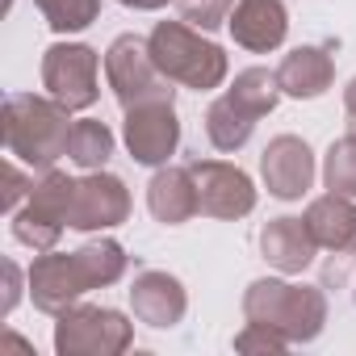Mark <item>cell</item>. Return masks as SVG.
Masks as SVG:
<instances>
[{"label":"cell","mask_w":356,"mask_h":356,"mask_svg":"<svg viewBox=\"0 0 356 356\" xmlns=\"http://www.w3.org/2000/svg\"><path fill=\"white\" fill-rule=\"evenodd\" d=\"M126 248L118 239H92L80 252H42L30 264V298L42 314H63L88 289H105L126 273Z\"/></svg>","instance_id":"obj_1"},{"label":"cell","mask_w":356,"mask_h":356,"mask_svg":"<svg viewBox=\"0 0 356 356\" xmlns=\"http://www.w3.org/2000/svg\"><path fill=\"white\" fill-rule=\"evenodd\" d=\"M67 113L72 109L59 105L55 97L9 92L5 97V109H0V126H5L9 155H17L34 172L55 168V159L67 155V138H72V126H76Z\"/></svg>","instance_id":"obj_2"},{"label":"cell","mask_w":356,"mask_h":356,"mask_svg":"<svg viewBox=\"0 0 356 356\" xmlns=\"http://www.w3.org/2000/svg\"><path fill=\"white\" fill-rule=\"evenodd\" d=\"M147 47H151V59L155 67L181 88H193V92H210L227 80L231 72V59L218 42L206 38V30H193L189 22H159L151 34H147Z\"/></svg>","instance_id":"obj_3"},{"label":"cell","mask_w":356,"mask_h":356,"mask_svg":"<svg viewBox=\"0 0 356 356\" xmlns=\"http://www.w3.org/2000/svg\"><path fill=\"white\" fill-rule=\"evenodd\" d=\"M243 314L252 323L277 327L289 343H310L327 323V293L318 285H289L277 277H260L243 293Z\"/></svg>","instance_id":"obj_4"},{"label":"cell","mask_w":356,"mask_h":356,"mask_svg":"<svg viewBox=\"0 0 356 356\" xmlns=\"http://www.w3.org/2000/svg\"><path fill=\"white\" fill-rule=\"evenodd\" d=\"M72 193H76V181H72V176L59 172V168H47L38 181H34L30 197L9 214L13 239L26 243V248H34V252H51V248L59 243L63 227H67Z\"/></svg>","instance_id":"obj_5"},{"label":"cell","mask_w":356,"mask_h":356,"mask_svg":"<svg viewBox=\"0 0 356 356\" xmlns=\"http://www.w3.org/2000/svg\"><path fill=\"white\" fill-rule=\"evenodd\" d=\"M134 343V323L113 306H67L55 323L59 356H118Z\"/></svg>","instance_id":"obj_6"},{"label":"cell","mask_w":356,"mask_h":356,"mask_svg":"<svg viewBox=\"0 0 356 356\" xmlns=\"http://www.w3.org/2000/svg\"><path fill=\"white\" fill-rule=\"evenodd\" d=\"M105 80H109V88H113L122 109H134L143 101H172L176 97L172 80L155 67L151 47L138 34H118L109 42V51H105Z\"/></svg>","instance_id":"obj_7"},{"label":"cell","mask_w":356,"mask_h":356,"mask_svg":"<svg viewBox=\"0 0 356 356\" xmlns=\"http://www.w3.org/2000/svg\"><path fill=\"white\" fill-rule=\"evenodd\" d=\"M97 51L84 42H55L42 55V88L67 109H92L101 88H97Z\"/></svg>","instance_id":"obj_8"},{"label":"cell","mask_w":356,"mask_h":356,"mask_svg":"<svg viewBox=\"0 0 356 356\" xmlns=\"http://www.w3.org/2000/svg\"><path fill=\"white\" fill-rule=\"evenodd\" d=\"M122 138H126L134 163L163 168L176 155V147H181V118H176V105L172 101H143V105L126 109Z\"/></svg>","instance_id":"obj_9"},{"label":"cell","mask_w":356,"mask_h":356,"mask_svg":"<svg viewBox=\"0 0 356 356\" xmlns=\"http://www.w3.org/2000/svg\"><path fill=\"white\" fill-rule=\"evenodd\" d=\"M193 181H197V202L206 218H248L256 210V185L252 176L227 159H193Z\"/></svg>","instance_id":"obj_10"},{"label":"cell","mask_w":356,"mask_h":356,"mask_svg":"<svg viewBox=\"0 0 356 356\" xmlns=\"http://www.w3.org/2000/svg\"><path fill=\"white\" fill-rule=\"evenodd\" d=\"M126 218H130V193L122 185V176L97 168L76 181L72 214H67L72 231H109V227H122Z\"/></svg>","instance_id":"obj_11"},{"label":"cell","mask_w":356,"mask_h":356,"mask_svg":"<svg viewBox=\"0 0 356 356\" xmlns=\"http://www.w3.org/2000/svg\"><path fill=\"white\" fill-rule=\"evenodd\" d=\"M260 176L273 197L281 202H298L306 197V189L314 185V151L306 138L298 134H277L264 155H260Z\"/></svg>","instance_id":"obj_12"},{"label":"cell","mask_w":356,"mask_h":356,"mask_svg":"<svg viewBox=\"0 0 356 356\" xmlns=\"http://www.w3.org/2000/svg\"><path fill=\"white\" fill-rule=\"evenodd\" d=\"M130 306H134V318H138V323L163 331V327H176V323L185 318L189 293H185V285L176 281L172 273H163V268H143V273L134 277V285H130Z\"/></svg>","instance_id":"obj_13"},{"label":"cell","mask_w":356,"mask_h":356,"mask_svg":"<svg viewBox=\"0 0 356 356\" xmlns=\"http://www.w3.org/2000/svg\"><path fill=\"white\" fill-rule=\"evenodd\" d=\"M231 38L252 51V55H268L285 42L289 34V13H285V0H235L231 9Z\"/></svg>","instance_id":"obj_14"},{"label":"cell","mask_w":356,"mask_h":356,"mask_svg":"<svg viewBox=\"0 0 356 356\" xmlns=\"http://www.w3.org/2000/svg\"><path fill=\"white\" fill-rule=\"evenodd\" d=\"M147 210L155 214V222L163 227H181L189 222L193 214H202V202H197V181H193V168H159L147 185Z\"/></svg>","instance_id":"obj_15"},{"label":"cell","mask_w":356,"mask_h":356,"mask_svg":"<svg viewBox=\"0 0 356 356\" xmlns=\"http://www.w3.org/2000/svg\"><path fill=\"white\" fill-rule=\"evenodd\" d=\"M306 227L318 248H327L335 256H356V202L352 197H343V193L314 197L306 206Z\"/></svg>","instance_id":"obj_16"},{"label":"cell","mask_w":356,"mask_h":356,"mask_svg":"<svg viewBox=\"0 0 356 356\" xmlns=\"http://www.w3.org/2000/svg\"><path fill=\"white\" fill-rule=\"evenodd\" d=\"M260 252L277 273H302L314 264V235L306 227V218H273L260 227Z\"/></svg>","instance_id":"obj_17"},{"label":"cell","mask_w":356,"mask_h":356,"mask_svg":"<svg viewBox=\"0 0 356 356\" xmlns=\"http://www.w3.org/2000/svg\"><path fill=\"white\" fill-rule=\"evenodd\" d=\"M277 80H281V92L285 97H298V101H314L331 88L335 80V59H331V47H298L281 59L277 67Z\"/></svg>","instance_id":"obj_18"},{"label":"cell","mask_w":356,"mask_h":356,"mask_svg":"<svg viewBox=\"0 0 356 356\" xmlns=\"http://www.w3.org/2000/svg\"><path fill=\"white\" fill-rule=\"evenodd\" d=\"M256 122H260V113H252L243 101H235L231 92H222V97L206 109V138H210L218 151H239V147L252 138Z\"/></svg>","instance_id":"obj_19"},{"label":"cell","mask_w":356,"mask_h":356,"mask_svg":"<svg viewBox=\"0 0 356 356\" xmlns=\"http://www.w3.org/2000/svg\"><path fill=\"white\" fill-rule=\"evenodd\" d=\"M109 155H113V130L97 118H80L67 138V159L84 172H97L109 163Z\"/></svg>","instance_id":"obj_20"},{"label":"cell","mask_w":356,"mask_h":356,"mask_svg":"<svg viewBox=\"0 0 356 356\" xmlns=\"http://www.w3.org/2000/svg\"><path fill=\"white\" fill-rule=\"evenodd\" d=\"M55 34H80L101 17V0H34Z\"/></svg>","instance_id":"obj_21"},{"label":"cell","mask_w":356,"mask_h":356,"mask_svg":"<svg viewBox=\"0 0 356 356\" xmlns=\"http://www.w3.org/2000/svg\"><path fill=\"white\" fill-rule=\"evenodd\" d=\"M323 185L331 193H343V197H356V134H343L327 147V159H323Z\"/></svg>","instance_id":"obj_22"},{"label":"cell","mask_w":356,"mask_h":356,"mask_svg":"<svg viewBox=\"0 0 356 356\" xmlns=\"http://www.w3.org/2000/svg\"><path fill=\"white\" fill-rule=\"evenodd\" d=\"M176 9H181V22H189L193 30H218L231 22V9L235 0H176Z\"/></svg>","instance_id":"obj_23"},{"label":"cell","mask_w":356,"mask_h":356,"mask_svg":"<svg viewBox=\"0 0 356 356\" xmlns=\"http://www.w3.org/2000/svg\"><path fill=\"white\" fill-rule=\"evenodd\" d=\"M285 348H289V339L277 327H268V323H252L248 318V327L235 335V352H285Z\"/></svg>","instance_id":"obj_24"},{"label":"cell","mask_w":356,"mask_h":356,"mask_svg":"<svg viewBox=\"0 0 356 356\" xmlns=\"http://www.w3.org/2000/svg\"><path fill=\"white\" fill-rule=\"evenodd\" d=\"M30 189H34V181H30L17 163H9V168H5V214H13V210L30 197Z\"/></svg>","instance_id":"obj_25"},{"label":"cell","mask_w":356,"mask_h":356,"mask_svg":"<svg viewBox=\"0 0 356 356\" xmlns=\"http://www.w3.org/2000/svg\"><path fill=\"white\" fill-rule=\"evenodd\" d=\"M17 298H22V268L13 260H5V306H0V310L9 314L17 306Z\"/></svg>","instance_id":"obj_26"},{"label":"cell","mask_w":356,"mask_h":356,"mask_svg":"<svg viewBox=\"0 0 356 356\" xmlns=\"http://www.w3.org/2000/svg\"><path fill=\"white\" fill-rule=\"evenodd\" d=\"M343 113H348V134H356V76L343 88Z\"/></svg>","instance_id":"obj_27"},{"label":"cell","mask_w":356,"mask_h":356,"mask_svg":"<svg viewBox=\"0 0 356 356\" xmlns=\"http://www.w3.org/2000/svg\"><path fill=\"white\" fill-rule=\"evenodd\" d=\"M118 5H126V9H143V13H151V9H163L168 0H118Z\"/></svg>","instance_id":"obj_28"}]
</instances>
